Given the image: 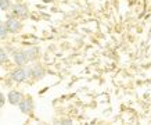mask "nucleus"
Masks as SVG:
<instances>
[{
  "label": "nucleus",
  "instance_id": "f257e3e1",
  "mask_svg": "<svg viewBox=\"0 0 151 125\" xmlns=\"http://www.w3.org/2000/svg\"><path fill=\"white\" fill-rule=\"evenodd\" d=\"M6 28H7V32H18L19 29H21V22H19L18 20L15 18H9L7 21H6Z\"/></svg>",
  "mask_w": 151,
  "mask_h": 125
},
{
  "label": "nucleus",
  "instance_id": "f03ea898",
  "mask_svg": "<svg viewBox=\"0 0 151 125\" xmlns=\"http://www.w3.org/2000/svg\"><path fill=\"white\" fill-rule=\"evenodd\" d=\"M13 14L19 18H27L28 17V7L25 4H14L13 6Z\"/></svg>",
  "mask_w": 151,
  "mask_h": 125
},
{
  "label": "nucleus",
  "instance_id": "7ed1b4c3",
  "mask_svg": "<svg viewBox=\"0 0 151 125\" xmlns=\"http://www.w3.org/2000/svg\"><path fill=\"white\" fill-rule=\"evenodd\" d=\"M11 77H13V79L15 82H24V81L28 78V72L24 68H17L13 71Z\"/></svg>",
  "mask_w": 151,
  "mask_h": 125
},
{
  "label": "nucleus",
  "instance_id": "20e7f679",
  "mask_svg": "<svg viewBox=\"0 0 151 125\" xmlns=\"http://www.w3.org/2000/svg\"><path fill=\"white\" fill-rule=\"evenodd\" d=\"M18 106H19V110L22 111L24 114H29L33 110V103L31 99H22Z\"/></svg>",
  "mask_w": 151,
  "mask_h": 125
},
{
  "label": "nucleus",
  "instance_id": "39448f33",
  "mask_svg": "<svg viewBox=\"0 0 151 125\" xmlns=\"http://www.w3.org/2000/svg\"><path fill=\"white\" fill-rule=\"evenodd\" d=\"M24 97L19 92H17V90H11V92L9 93V102L13 104V106H17V104H19V102L22 100Z\"/></svg>",
  "mask_w": 151,
  "mask_h": 125
},
{
  "label": "nucleus",
  "instance_id": "423d86ee",
  "mask_svg": "<svg viewBox=\"0 0 151 125\" xmlns=\"http://www.w3.org/2000/svg\"><path fill=\"white\" fill-rule=\"evenodd\" d=\"M14 60L18 65H25L28 63V57L25 51H15L14 53Z\"/></svg>",
  "mask_w": 151,
  "mask_h": 125
},
{
  "label": "nucleus",
  "instance_id": "0eeeda50",
  "mask_svg": "<svg viewBox=\"0 0 151 125\" xmlns=\"http://www.w3.org/2000/svg\"><path fill=\"white\" fill-rule=\"evenodd\" d=\"M32 75V77H36V78H43V75H45V71H43V68H42L39 64L33 65L32 68H31V71H28V75Z\"/></svg>",
  "mask_w": 151,
  "mask_h": 125
},
{
  "label": "nucleus",
  "instance_id": "6e6552de",
  "mask_svg": "<svg viewBox=\"0 0 151 125\" xmlns=\"http://www.w3.org/2000/svg\"><path fill=\"white\" fill-rule=\"evenodd\" d=\"M25 53H27L28 61H31V60H35V59L37 57V53H39V50H37L36 47H32V49H29V50H27Z\"/></svg>",
  "mask_w": 151,
  "mask_h": 125
},
{
  "label": "nucleus",
  "instance_id": "1a4fd4ad",
  "mask_svg": "<svg viewBox=\"0 0 151 125\" xmlns=\"http://www.w3.org/2000/svg\"><path fill=\"white\" fill-rule=\"evenodd\" d=\"M11 7V3H10V0H0V10H9Z\"/></svg>",
  "mask_w": 151,
  "mask_h": 125
},
{
  "label": "nucleus",
  "instance_id": "9d476101",
  "mask_svg": "<svg viewBox=\"0 0 151 125\" xmlns=\"http://www.w3.org/2000/svg\"><path fill=\"white\" fill-rule=\"evenodd\" d=\"M7 35V28H6V24L0 21V38H6Z\"/></svg>",
  "mask_w": 151,
  "mask_h": 125
},
{
  "label": "nucleus",
  "instance_id": "9b49d317",
  "mask_svg": "<svg viewBox=\"0 0 151 125\" xmlns=\"http://www.w3.org/2000/svg\"><path fill=\"white\" fill-rule=\"evenodd\" d=\"M6 61H7V54H6L4 50L0 49V64H3V63H6Z\"/></svg>",
  "mask_w": 151,
  "mask_h": 125
},
{
  "label": "nucleus",
  "instance_id": "f8f14e48",
  "mask_svg": "<svg viewBox=\"0 0 151 125\" xmlns=\"http://www.w3.org/2000/svg\"><path fill=\"white\" fill-rule=\"evenodd\" d=\"M61 125H72V121L64 120V121H61Z\"/></svg>",
  "mask_w": 151,
  "mask_h": 125
},
{
  "label": "nucleus",
  "instance_id": "ddd939ff",
  "mask_svg": "<svg viewBox=\"0 0 151 125\" xmlns=\"http://www.w3.org/2000/svg\"><path fill=\"white\" fill-rule=\"evenodd\" d=\"M3 103H4V97H3V95L0 93V107L3 106Z\"/></svg>",
  "mask_w": 151,
  "mask_h": 125
}]
</instances>
